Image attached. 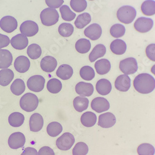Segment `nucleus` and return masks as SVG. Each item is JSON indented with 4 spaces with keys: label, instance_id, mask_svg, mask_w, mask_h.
<instances>
[{
    "label": "nucleus",
    "instance_id": "38",
    "mask_svg": "<svg viewBox=\"0 0 155 155\" xmlns=\"http://www.w3.org/2000/svg\"><path fill=\"white\" fill-rule=\"evenodd\" d=\"M80 74L82 79L86 81H91L95 76V72L92 67L84 66L81 68Z\"/></svg>",
    "mask_w": 155,
    "mask_h": 155
},
{
    "label": "nucleus",
    "instance_id": "30",
    "mask_svg": "<svg viewBox=\"0 0 155 155\" xmlns=\"http://www.w3.org/2000/svg\"><path fill=\"white\" fill-rule=\"evenodd\" d=\"M8 122L11 126L13 127H19L21 126L24 122V116L20 112H13L9 116Z\"/></svg>",
    "mask_w": 155,
    "mask_h": 155
},
{
    "label": "nucleus",
    "instance_id": "17",
    "mask_svg": "<svg viewBox=\"0 0 155 155\" xmlns=\"http://www.w3.org/2000/svg\"><path fill=\"white\" fill-rule=\"evenodd\" d=\"M84 35L92 41L99 39L102 34V29L97 24H93L88 26L84 31Z\"/></svg>",
    "mask_w": 155,
    "mask_h": 155
},
{
    "label": "nucleus",
    "instance_id": "18",
    "mask_svg": "<svg viewBox=\"0 0 155 155\" xmlns=\"http://www.w3.org/2000/svg\"><path fill=\"white\" fill-rule=\"evenodd\" d=\"M57 66V60L51 56L44 57L41 61V69L47 73L53 72Z\"/></svg>",
    "mask_w": 155,
    "mask_h": 155
},
{
    "label": "nucleus",
    "instance_id": "22",
    "mask_svg": "<svg viewBox=\"0 0 155 155\" xmlns=\"http://www.w3.org/2000/svg\"><path fill=\"white\" fill-rule=\"evenodd\" d=\"M97 93L102 96L109 94L112 90L110 82L106 79H101L97 81L96 86Z\"/></svg>",
    "mask_w": 155,
    "mask_h": 155
},
{
    "label": "nucleus",
    "instance_id": "26",
    "mask_svg": "<svg viewBox=\"0 0 155 155\" xmlns=\"http://www.w3.org/2000/svg\"><path fill=\"white\" fill-rule=\"evenodd\" d=\"M95 69L99 74H107L110 70V63L107 59H101L95 63Z\"/></svg>",
    "mask_w": 155,
    "mask_h": 155
},
{
    "label": "nucleus",
    "instance_id": "50",
    "mask_svg": "<svg viewBox=\"0 0 155 155\" xmlns=\"http://www.w3.org/2000/svg\"><path fill=\"white\" fill-rule=\"evenodd\" d=\"M151 71L153 74H154L155 75V64L152 67V68L151 69Z\"/></svg>",
    "mask_w": 155,
    "mask_h": 155
},
{
    "label": "nucleus",
    "instance_id": "5",
    "mask_svg": "<svg viewBox=\"0 0 155 155\" xmlns=\"http://www.w3.org/2000/svg\"><path fill=\"white\" fill-rule=\"evenodd\" d=\"M119 68L124 74H134L138 70L137 61L135 58L132 57L125 58L120 62Z\"/></svg>",
    "mask_w": 155,
    "mask_h": 155
},
{
    "label": "nucleus",
    "instance_id": "23",
    "mask_svg": "<svg viewBox=\"0 0 155 155\" xmlns=\"http://www.w3.org/2000/svg\"><path fill=\"white\" fill-rule=\"evenodd\" d=\"M57 76L63 80H68L72 76L73 70L69 64H61L56 72Z\"/></svg>",
    "mask_w": 155,
    "mask_h": 155
},
{
    "label": "nucleus",
    "instance_id": "11",
    "mask_svg": "<svg viewBox=\"0 0 155 155\" xmlns=\"http://www.w3.org/2000/svg\"><path fill=\"white\" fill-rule=\"evenodd\" d=\"M25 135L21 132L12 134L8 139V145L12 149L16 150L22 148L25 145Z\"/></svg>",
    "mask_w": 155,
    "mask_h": 155
},
{
    "label": "nucleus",
    "instance_id": "16",
    "mask_svg": "<svg viewBox=\"0 0 155 155\" xmlns=\"http://www.w3.org/2000/svg\"><path fill=\"white\" fill-rule=\"evenodd\" d=\"M44 125V119L38 113H35L31 115L29 120L30 130L34 132H39Z\"/></svg>",
    "mask_w": 155,
    "mask_h": 155
},
{
    "label": "nucleus",
    "instance_id": "7",
    "mask_svg": "<svg viewBox=\"0 0 155 155\" xmlns=\"http://www.w3.org/2000/svg\"><path fill=\"white\" fill-rule=\"evenodd\" d=\"M45 78L41 75L31 76L27 82L28 88L32 91L38 93L44 89L45 86Z\"/></svg>",
    "mask_w": 155,
    "mask_h": 155
},
{
    "label": "nucleus",
    "instance_id": "9",
    "mask_svg": "<svg viewBox=\"0 0 155 155\" xmlns=\"http://www.w3.org/2000/svg\"><path fill=\"white\" fill-rule=\"evenodd\" d=\"M0 28L7 33H11L18 28L17 20L12 16H5L0 20Z\"/></svg>",
    "mask_w": 155,
    "mask_h": 155
},
{
    "label": "nucleus",
    "instance_id": "14",
    "mask_svg": "<svg viewBox=\"0 0 155 155\" xmlns=\"http://www.w3.org/2000/svg\"><path fill=\"white\" fill-rule=\"evenodd\" d=\"M116 122L115 115L110 112H106L101 114L99 117L98 125L104 128H109L113 127Z\"/></svg>",
    "mask_w": 155,
    "mask_h": 155
},
{
    "label": "nucleus",
    "instance_id": "32",
    "mask_svg": "<svg viewBox=\"0 0 155 155\" xmlns=\"http://www.w3.org/2000/svg\"><path fill=\"white\" fill-rule=\"evenodd\" d=\"M63 130L61 125L57 122L50 123L47 127V132L51 137H55L59 135Z\"/></svg>",
    "mask_w": 155,
    "mask_h": 155
},
{
    "label": "nucleus",
    "instance_id": "39",
    "mask_svg": "<svg viewBox=\"0 0 155 155\" xmlns=\"http://www.w3.org/2000/svg\"><path fill=\"white\" fill-rule=\"evenodd\" d=\"M60 12L62 19L64 21H71L76 17V14L70 9L67 5H63L61 6L60 8Z\"/></svg>",
    "mask_w": 155,
    "mask_h": 155
},
{
    "label": "nucleus",
    "instance_id": "33",
    "mask_svg": "<svg viewBox=\"0 0 155 155\" xmlns=\"http://www.w3.org/2000/svg\"><path fill=\"white\" fill-rule=\"evenodd\" d=\"M91 21V17L87 12H84L81 15H80L76 18L74 25L78 29H83L86 25L89 24Z\"/></svg>",
    "mask_w": 155,
    "mask_h": 155
},
{
    "label": "nucleus",
    "instance_id": "20",
    "mask_svg": "<svg viewBox=\"0 0 155 155\" xmlns=\"http://www.w3.org/2000/svg\"><path fill=\"white\" fill-rule=\"evenodd\" d=\"M14 66L17 71L21 73H24L29 70L31 63L28 57L25 56H19L15 60Z\"/></svg>",
    "mask_w": 155,
    "mask_h": 155
},
{
    "label": "nucleus",
    "instance_id": "31",
    "mask_svg": "<svg viewBox=\"0 0 155 155\" xmlns=\"http://www.w3.org/2000/svg\"><path fill=\"white\" fill-rule=\"evenodd\" d=\"M141 9L146 16H153L155 15V2L154 0H147L141 5Z\"/></svg>",
    "mask_w": 155,
    "mask_h": 155
},
{
    "label": "nucleus",
    "instance_id": "24",
    "mask_svg": "<svg viewBox=\"0 0 155 155\" xmlns=\"http://www.w3.org/2000/svg\"><path fill=\"white\" fill-rule=\"evenodd\" d=\"M110 50L115 55H122L127 50L125 42L120 39H116L110 44Z\"/></svg>",
    "mask_w": 155,
    "mask_h": 155
},
{
    "label": "nucleus",
    "instance_id": "49",
    "mask_svg": "<svg viewBox=\"0 0 155 155\" xmlns=\"http://www.w3.org/2000/svg\"><path fill=\"white\" fill-rule=\"evenodd\" d=\"M21 155H38L37 150L32 147L25 148Z\"/></svg>",
    "mask_w": 155,
    "mask_h": 155
},
{
    "label": "nucleus",
    "instance_id": "29",
    "mask_svg": "<svg viewBox=\"0 0 155 155\" xmlns=\"http://www.w3.org/2000/svg\"><path fill=\"white\" fill-rule=\"evenodd\" d=\"M89 106V100L85 97L78 96L73 100V106L75 110L79 112H82L86 110Z\"/></svg>",
    "mask_w": 155,
    "mask_h": 155
},
{
    "label": "nucleus",
    "instance_id": "19",
    "mask_svg": "<svg viewBox=\"0 0 155 155\" xmlns=\"http://www.w3.org/2000/svg\"><path fill=\"white\" fill-rule=\"evenodd\" d=\"M10 42L14 48L16 50H23L28 45L29 41L26 36L19 34L12 37Z\"/></svg>",
    "mask_w": 155,
    "mask_h": 155
},
{
    "label": "nucleus",
    "instance_id": "35",
    "mask_svg": "<svg viewBox=\"0 0 155 155\" xmlns=\"http://www.w3.org/2000/svg\"><path fill=\"white\" fill-rule=\"evenodd\" d=\"M75 48L78 52L80 54H86L91 48V43L86 38H81L75 44Z\"/></svg>",
    "mask_w": 155,
    "mask_h": 155
},
{
    "label": "nucleus",
    "instance_id": "47",
    "mask_svg": "<svg viewBox=\"0 0 155 155\" xmlns=\"http://www.w3.org/2000/svg\"><path fill=\"white\" fill-rule=\"evenodd\" d=\"M10 44L9 38L5 35L0 34V49L6 47Z\"/></svg>",
    "mask_w": 155,
    "mask_h": 155
},
{
    "label": "nucleus",
    "instance_id": "28",
    "mask_svg": "<svg viewBox=\"0 0 155 155\" xmlns=\"http://www.w3.org/2000/svg\"><path fill=\"white\" fill-rule=\"evenodd\" d=\"M97 120L96 115L92 112H84L81 117V124L86 127H93Z\"/></svg>",
    "mask_w": 155,
    "mask_h": 155
},
{
    "label": "nucleus",
    "instance_id": "27",
    "mask_svg": "<svg viewBox=\"0 0 155 155\" xmlns=\"http://www.w3.org/2000/svg\"><path fill=\"white\" fill-rule=\"evenodd\" d=\"M106 53V48L102 44H98L94 47L89 55V59L91 62H94L99 58L104 56Z\"/></svg>",
    "mask_w": 155,
    "mask_h": 155
},
{
    "label": "nucleus",
    "instance_id": "21",
    "mask_svg": "<svg viewBox=\"0 0 155 155\" xmlns=\"http://www.w3.org/2000/svg\"><path fill=\"white\" fill-rule=\"evenodd\" d=\"M12 61L11 53L8 50L0 49V69H6L9 67Z\"/></svg>",
    "mask_w": 155,
    "mask_h": 155
},
{
    "label": "nucleus",
    "instance_id": "41",
    "mask_svg": "<svg viewBox=\"0 0 155 155\" xmlns=\"http://www.w3.org/2000/svg\"><path fill=\"white\" fill-rule=\"evenodd\" d=\"M137 153L139 155H154L155 149L151 144L143 143L138 147Z\"/></svg>",
    "mask_w": 155,
    "mask_h": 155
},
{
    "label": "nucleus",
    "instance_id": "48",
    "mask_svg": "<svg viewBox=\"0 0 155 155\" xmlns=\"http://www.w3.org/2000/svg\"><path fill=\"white\" fill-rule=\"evenodd\" d=\"M38 155H55V153L49 147H43L38 151Z\"/></svg>",
    "mask_w": 155,
    "mask_h": 155
},
{
    "label": "nucleus",
    "instance_id": "15",
    "mask_svg": "<svg viewBox=\"0 0 155 155\" xmlns=\"http://www.w3.org/2000/svg\"><path fill=\"white\" fill-rule=\"evenodd\" d=\"M75 91L78 94L83 97L91 96L94 92V87L92 84L80 82L76 85Z\"/></svg>",
    "mask_w": 155,
    "mask_h": 155
},
{
    "label": "nucleus",
    "instance_id": "43",
    "mask_svg": "<svg viewBox=\"0 0 155 155\" xmlns=\"http://www.w3.org/2000/svg\"><path fill=\"white\" fill-rule=\"evenodd\" d=\"M70 6L77 12H80L86 9L87 2L86 0H71Z\"/></svg>",
    "mask_w": 155,
    "mask_h": 155
},
{
    "label": "nucleus",
    "instance_id": "2",
    "mask_svg": "<svg viewBox=\"0 0 155 155\" xmlns=\"http://www.w3.org/2000/svg\"><path fill=\"white\" fill-rule=\"evenodd\" d=\"M19 104L22 110L32 112L37 109L38 105V99L34 94L28 93L21 98Z\"/></svg>",
    "mask_w": 155,
    "mask_h": 155
},
{
    "label": "nucleus",
    "instance_id": "10",
    "mask_svg": "<svg viewBox=\"0 0 155 155\" xmlns=\"http://www.w3.org/2000/svg\"><path fill=\"white\" fill-rule=\"evenodd\" d=\"M22 34L26 37H32L38 31V26L36 22L32 21H26L22 23L20 26Z\"/></svg>",
    "mask_w": 155,
    "mask_h": 155
},
{
    "label": "nucleus",
    "instance_id": "40",
    "mask_svg": "<svg viewBox=\"0 0 155 155\" xmlns=\"http://www.w3.org/2000/svg\"><path fill=\"white\" fill-rule=\"evenodd\" d=\"M74 31L73 25L69 23H62L58 28L59 34L64 37H68L71 36Z\"/></svg>",
    "mask_w": 155,
    "mask_h": 155
},
{
    "label": "nucleus",
    "instance_id": "12",
    "mask_svg": "<svg viewBox=\"0 0 155 155\" xmlns=\"http://www.w3.org/2000/svg\"><path fill=\"white\" fill-rule=\"evenodd\" d=\"M91 108L93 110L96 111L97 113H101L104 111H107L110 108V104L109 101L101 97H98L94 98L91 104Z\"/></svg>",
    "mask_w": 155,
    "mask_h": 155
},
{
    "label": "nucleus",
    "instance_id": "51",
    "mask_svg": "<svg viewBox=\"0 0 155 155\" xmlns=\"http://www.w3.org/2000/svg\"><path fill=\"white\" fill-rule=\"evenodd\" d=\"M89 1H94V0H89Z\"/></svg>",
    "mask_w": 155,
    "mask_h": 155
},
{
    "label": "nucleus",
    "instance_id": "3",
    "mask_svg": "<svg viewBox=\"0 0 155 155\" xmlns=\"http://www.w3.org/2000/svg\"><path fill=\"white\" fill-rule=\"evenodd\" d=\"M137 15L134 8L130 6H124L120 8L117 12L118 19L122 23L128 24L132 23Z\"/></svg>",
    "mask_w": 155,
    "mask_h": 155
},
{
    "label": "nucleus",
    "instance_id": "25",
    "mask_svg": "<svg viewBox=\"0 0 155 155\" xmlns=\"http://www.w3.org/2000/svg\"><path fill=\"white\" fill-rule=\"evenodd\" d=\"M14 73L10 69H3L0 70V85L6 86L10 84L14 78Z\"/></svg>",
    "mask_w": 155,
    "mask_h": 155
},
{
    "label": "nucleus",
    "instance_id": "34",
    "mask_svg": "<svg viewBox=\"0 0 155 155\" xmlns=\"http://www.w3.org/2000/svg\"><path fill=\"white\" fill-rule=\"evenodd\" d=\"M25 89V85L24 81L21 79H16L11 86V91L16 96H20Z\"/></svg>",
    "mask_w": 155,
    "mask_h": 155
},
{
    "label": "nucleus",
    "instance_id": "13",
    "mask_svg": "<svg viewBox=\"0 0 155 155\" xmlns=\"http://www.w3.org/2000/svg\"><path fill=\"white\" fill-rule=\"evenodd\" d=\"M131 86V80L127 74H122L118 76L115 81V87L119 91L126 92L128 91Z\"/></svg>",
    "mask_w": 155,
    "mask_h": 155
},
{
    "label": "nucleus",
    "instance_id": "8",
    "mask_svg": "<svg viewBox=\"0 0 155 155\" xmlns=\"http://www.w3.org/2000/svg\"><path fill=\"white\" fill-rule=\"evenodd\" d=\"M153 26V21L151 19L141 17L136 20L134 23V28L140 33L149 32Z\"/></svg>",
    "mask_w": 155,
    "mask_h": 155
},
{
    "label": "nucleus",
    "instance_id": "44",
    "mask_svg": "<svg viewBox=\"0 0 155 155\" xmlns=\"http://www.w3.org/2000/svg\"><path fill=\"white\" fill-rule=\"evenodd\" d=\"M89 148L84 142H79L76 144L73 149V155H86Z\"/></svg>",
    "mask_w": 155,
    "mask_h": 155
},
{
    "label": "nucleus",
    "instance_id": "46",
    "mask_svg": "<svg viewBox=\"0 0 155 155\" xmlns=\"http://www.w3.org/2000/svg\"><path fill=\"white\" fill-rule=\"evenodd\" d=\"M64 2V0H45V3L48 8H58Z\"/></svg>",
    "mask_w": 155,
    "mask_h": 155
},
{
    "label": "nucleus",
    "instance_id": "36",
    "mask_svg": "<svg viewBox=\"0 0 155 155\" xmlns=\"http://www.w3.org/2000/svg\"><path fill=\"white\" fill-rule=\"evenodd\" d=\"M47 88L50 93L52 94H57L61 90L62 84L58 79L52 78L48 81Z\"/></svg>",
    "mask_w": 155,
    "mask_h": 155
},
{
    "label": "nucleus",
    "instance_id": "45",
    "mask_svg": "<svg viewBox=\"0 0 155 155\" xmlns=\"http://www.w3.org/2000/svg\"><path fill=\"white\" fill-rule=\"evenodd\" d=\"M146 55L150 60L155 61V44L148 45L146 48Z\"/></svg>",
    "mask_w": 155,
    "mask_h": 155
},
{
    "label": "nucleus",
    "instance_id": "4",
    "mask_svg": "<svg viewBox=\"0 0 155 155\" xmlns=\"http://www.w3.org/2000/svg\"><path fill=\"white\" fill-rule=\"evenodd\" d=\"M41 19L42 24L46 26H51L58 21L59 15L55 9L48 8L44 9L41 13Z\"/></svg>",
    "mask_w": 155,
    "mask_h": 155
},
{
    "label": "nucleus",
    "instance_id": "37",
    "mask_svg": "<svg viewBox=\"0 0 155 155\" xmlns=\"http://www.w3.org/2000/svg\"><path fill=\"white\" fill-rule=\"evenodd\" d=\"M27 53L30 58L36 60L41 57L42 54V49L38 45L32 44L28 47Z\"/></svg>",
    "mask_w": 155,
    "mask_h": 155
},
{
    "label": "nucleus",
    "instance_id": "42",
    "mask_svg": "<svg viewBox=\"0 0 155 155\" xmlns=\"http://www.w3.org/2000/svg\"><path fill=\"white\" fill-rule=\"evenodd\" d=\"M125 32V28L123 25L116 24L111 27L110 33L111 35L115 38H119L122 37Z\"/></svg>",
    "mask_w": 155,
    "mask_h": 155
},
{
    "label": "nucleus",
    "instance_id": "1",
    "mask_svg": "<svg viewBox=\"0 0 155 155\" xmlns=\"http://www.w3.org/2000/svg\"><path fill=\"white\" fill-rule=\"evenodd\" d=\"M134 86L136 91L141 94H149L155 88V80L148 73H141L135 77Z\"/></svg>",
    "mask_w": 155,
    "mask_h": 155
},
{
    "label": "nucleus",
    "instance_id": "6",
    "mask_svg": "<svg viewBox=\"0 0 155 155\" xmlns=\"http://www.w3.org/2000/svg\"><path fill=\"white\" fill-rule=\"evenodd\" d=\"M74 141V136L69 132H66L57 140L56 145L60 150L67 151L72 147Z\"/></svg>",
    "mask_w": 155,
    "mask_h": 155
}]
</instances>
